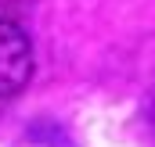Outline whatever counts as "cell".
Wrapping results in <instances>:
<instances>
[{"label": "cell", "instance_id": "6da1fadb", "mask_svg": "<svg viewBox=\"0 0 155 147\" xmlns=\"http://www.w3.org/2000/svg\"><path fill=\"white\" fill-rule=\"evenodd\" d=\"M36 68V50L25 25L11 14H0V101L18 97Z\"/></svg>", "mask_w": 155, "mask_h": 147}]
</instances>
